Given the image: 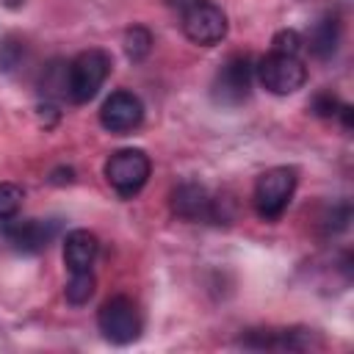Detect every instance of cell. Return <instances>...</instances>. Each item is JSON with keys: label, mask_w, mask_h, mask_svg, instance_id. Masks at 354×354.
<instances>
[{"label": "cell", "mask_w": 354, "mask_h": 354, "mask_svg": "<svg viewBox=\"0 0 354 354\" xmlns=\"http://www.w3.org/2000/svg\"><path fill=\"white\" fill-rule=\"evenodd\" d=\"M171 213L185 221H213V199L199 183H180L171 191Z\"/></svg>", "instance_id": "obj_10"}, {"label": "cell", "mask_w": 354, "mask_h": 354, "mask_svg": "<svg viewBox=\"0 0 354 354\" xmlns=\"http://www.w3.org/2000/svg\"><path fill=\"white\" fill-rule=\"evenodd\" d=\"M97 326L105 340H111L116 346H127V343L138 340V335H141V313L133 304V299L113 296L100 307Z\"/></svg>", "instance_id": "obj_4"}, {"label": "cell", "mask_w": 354, "mask_h": 354, "mask_svg": "<svg viewBox=\"0 0 354 354\" xmlns=\"http://www.w3.org/2000/svg\"><path fill=\"white\" fill-rule=\"evenodd\" d=\"M183 30L199 47H213L227 36V14L213 0H188L183 8Z\"/></svg>", "instance_id": "obj_5"}, {"label": "cell", "mask_w": 354, "mask_h": 354, "mask_svg": "<svg viewBox=\"0 0 354 354\" xmlns=\"http://www.w3.org/2000/svg\"><path fill=\"white\" fill-rule=\"evenodd\" d=\"M152 44H155V39L144 25H133L124 30V53L130 61H144L149 55Z\"/></svg>", "instance_id": "obj_13"}, {"label": "cell", "mask_w": 354, "mask_h": 354, "mask_svg": "<svg viewBox=\"0 0 354 354\" xmlns=\"http://www.w3.org/2000/svg\"><path fill=\"white\" fill-rule=\"evenodd\" d=\"M66 301L75 307H83L91 296H94V274L91 271H80V274H69L66 290H64Z\"/></svg>", "instance_id": "obj_14"}, {"label": "cell", "mask_w": 354, "mask_h": 354, "mask_svg": "<svg viewBox=\"0 0 354 354\" xmlns=\"http://www.w3.org/2000/svg\"><path fill=\"white\" fill-rule=\"evenodd\" d=\"M310 108H313V113H315V116H324V119H329V116H335V113H337L340 102H337V97H335L332 91H318V94L313 97Z\"/></svg>", "instance_id": "obj_18"}, {"label": "cell", "mask_w": 354, "mask_h": 354, "mask_svg": "<svg viewBox=\"0 0 354 354\" xmlns=\"http://www.w3.org/2000/svg\"><path fill=\"white\" fill-rule=\"evenodd\" d=\"M144 122V102L133 91H113L100 108V124L113 136H127Z\"/></svg>", "instance_id": "obj_9"}, {"label": "cell", "mask_w": 354, "mask_h": 354, "mask_svg": "<svg viewBox=\"0 0 354 354\" xmlns=\"http://www.w3.org/2000/svg\"><path fill=\"white\" fill-rule=\"evenodd\" d=\"M97 238L88 230H72L64 238V263L69 268V274H80V271H91L94 260H97Z\"/></svg>", "instance_id": "obj_11"}, {"label": "cell", "mask_w": 354, "mask_h": 354, "mask_svg": "<svg viewBox=\"0 0 354 354\" xmlns=\"http://www.w3.org/2000/svg\"><path fill=\"white\" fill-rule=\"evenodd\" d=\"M337 113L343 116V127L348 130V127L354 124V119H351V105H340V108H337Z\"/></svg>", "instance_id": "obj_20"}, {"label": "cell", "mask_w": 354, "mask_h": 354, "mask_svg": "<svg viewBox=\"0 0 354 354\" xmlns=\"http://www.w3.org/2000/svg\"><path fill=\"white\" fill-rule=\"evenodd\" d=\"M296 191V169L290 166H274L268 171H263L254 183V207L260 213V218L274 221L285 213V207L290 205V196Z\"/></svg>", "instance_id": "obj_2"}, {"label": "cell", "mask_w": 354, "mask_h": 354, "mask_svg": "<svg viewBox=\"0 0 354 354\" xmlns=\"http://www.w3.org/2000/svg\"><path fill=\"white\" fill-rule=\"evenodd\" d=\"M337 44H340V22L335 14H326L310 30V53L318 61H326L337 53Z\"/></svg>", "instance_id": "obj_12"}, {"label": "cell", "mask_w": 354, "mask_h": 354, "mask_svg": "<svg viewBox=\"0 0 354 354\" xmlns=\"http://www.w3.org/2000/svg\"><path fill=\"white\" fill-rule=\"evenodd\" d=\"M25 55V41L17 36H6L0 41V72H11L14 66H19Z\"/></svg>", "instance_id": "obj_15"}, {"label": "cell", "mask_w": 354, "mask_h": 354, "mask_svg": "<svg viewBox=\"0 0 354 354\" xmlns=\"http://www.w3.org/2000/svg\"><path fill=\"white\" fill-rule=\"evenodd\" d=\"M271 44H274L271 53H279V55H299V50H301L304 41H301L299 30H279Z\"/></svg>", "instance_id": "obj_17"}, {"label": "cell", "mask_w": 354, "mask_h": 354, "mask_svg": "<svg viewBox=\"0 0 354 354\" xmlns=\"http://www.w3.org/2000/svg\"><path fill=\"white\" fill-rule=\"evenodd\" d=\"M55 232H58V221L53 218H25V221L6 218L3 224V235L8 246L19 254H39L41 249L50 246Z\"/></svg>", "instance_id": "obj_8"}, {"label": "cell", "mask_w": 354, "mask_h": 354, "mask_svg": "<svg viewBox=\"0 0 354 354\" xmlns=\"http://www.w3.org/2000/svg\"><path fill=\"white\" fill-rule=\"evenodd\" d=\"M111 66H113L111 55L100 47L77 53L75 61L66 69V94H69V100L77 102V105L94 100V94L102 88L105 77L111 75Z\"/></svg>", "instance_id": "obj_1"}, {"label": "cell", "mask_w": 354, "mask_h": 354, "mask_svg": "<svg viewBox=\"0 0 354 354\" xmlns=\"http://www.w3.org/2000/svg\"><path fill=\"white\" fill-rule=\"evenodd\" d=\"M252 91V61L249 55H232L221 64V69L213 77L210 94L218 105H241Z\"/></svg>", "instance_id": "obj_6"}, {"label": "cell", "mask_w": 354, "mask_h": 354, "mask_svg": "<svg viewBox=\"0 0 354 354\" xmlns=\"http://www.w3.org/2000/svg\"><path fill=\"white\" fill-rule=\"evenodd\" d=\"M72 180H75V171H72L69 166H58V169L50 174V183H53V185H69Z\"/></svg>", "instance_id": "obj_19"}, {"label": "cell", "mask_w": 354, "mask_h": 354, "mask_svg": "<svg viewBox=\"0 0 354 354\" xmlns=\"http://www.w3.org/2000/svg\"><path fill=\"white\" fill-rule=\"evenodd\" d=\"M22 207V188L14 183H0V221L14 218Z\"/></svg>", "instance_id": "obj_16"}, {"label": "cell", "mask_w": 354, "mask_h": 354, "mask_svg": "<svg viewBox=\"0 0 354 354\" xmlns=\"http://www.w3.org/2000/svg\"><path fill=\"white\" fill-rule=\"evenodd\" d=\"M257 77H260L263 88H268L271 94H293L304 86L307 69L299 61V55L271 53L257 64Z\"/></svg>", "instance_id": "obj_7"}, {"label": "cell", "mask_w": 354, "mask_h": 354, "mask_svg": "<svg viewBox=\"0 0 354 354\" xmlns=\"http://www.w3.org/2000/svg\"><path fill=\"white\" fill-rule=\"evenodd\" d=\"M149 169L152 163L144 149H119L105 160V180L119 196L130 199L147 185Z\"/></svg>", "instance_id": "obj_3"}, {"label": "cell", "mask_w": 354, "mask_h": 354, "mask_svg": "<svg viewBox=\"0 0 354 354\" xmlns=\"http://www.w3.org/2000/svg\"><path fill=\"white\" fill-rule=\"evenodd\" d=\"M0 3H3L6 8H11V11H17V8H22V6L28 3V0H0Z\"/></svg>", "instance_id": "obj_21"}]
</instances>
